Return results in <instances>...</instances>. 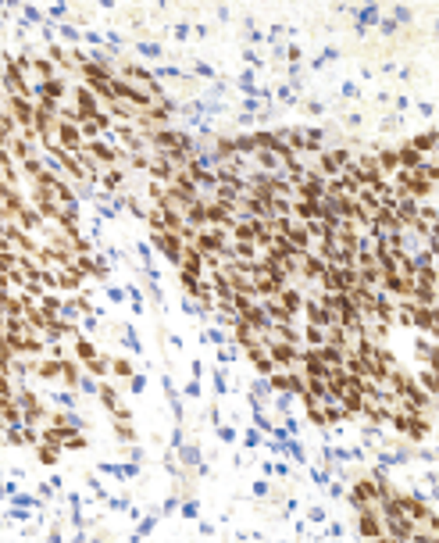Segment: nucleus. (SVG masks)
Wrapping results in <instances>:
<instances>
[{"label":"nucleus","mask_w":439,"mask_h":543,"mask_svg":"<svg viewBox=\"0 0 439 543\" xmlns=\"http://www.w3.org/2000/svg\"><path fill=\"white\" fill-rule=\"evenodd\" d=\"M407 143H411L421 157H432V154L439 150V129H425V133H418V136L407 140Z\"/></svg>","instance_id":"7ed1b4c3"},{"label":"nucleus","mask_w":439,"mask_h":543,"mask_svg":"<svg viewBox=\"0 0 439 543\" xmlns=\"http://www.w3.org/2000/svg\"><path fill=\"white\" fill-rule=\"evenodd\" d=\"M354 522H358L361 539H368V543H375L379 536H386V529H382V515H379V504L354 508Z\"/></svg>","instance_id":"f03ea898"},{"label":"nucleus","mask_w":439,"mask_h":543,"mask_svg":"<svg viewBox=\"0 0 439 543\" xmlns=\"http://www.w3.org/2000/svg\"><path fill=\"white\" fill-rule=\"evenodd\" d=\"M397 157H400V172H418V168L425 164V157H421L411 143H400V147H397Z\"/></svg>","instance_id":"20e7f679"},{"label":"nucleus","mask_w":439,"mask_h":543,"mask_svg":"<svg viewBox=\"0 0 439 543\" xmlns=\"http://www.w3.org/2000/svg\"><path fill=\"white\" fill-rule=\"evenodd\" d=\"M389 425H393L397 432L411 436V440H428V436H432V415H404V411H397V415L389 418Z\"/></svg>","instance_id":"f257e3e1"},{"label":"nucleus","mask_w":439,"mask_h":543,"mask_svg":"<svg viewBox=\"0 0 439 543\" xmlns=\"http://www.w3.org/2000/svg\"><path fill=\"white\" fill-rule=\"evenodd\" d=\"M111 372H118L122 379H132V365L125 357H111Z\"/></svg>","instance_id":"39448f33"},{"label":"nucleus","mask_w":439,"mask_h":543,"mask_svg":"<svg viewBox=\"0 0 439 543\" xmlns=\"http://www.w3.org/2000/svg\"><path fill=\"white\" fill-rule=\"evenodd\" d=\"M375 543H397V539H389V536H379V539H375Z\"/></svg>","instance_id":"423d86ee"}]
</instances>
